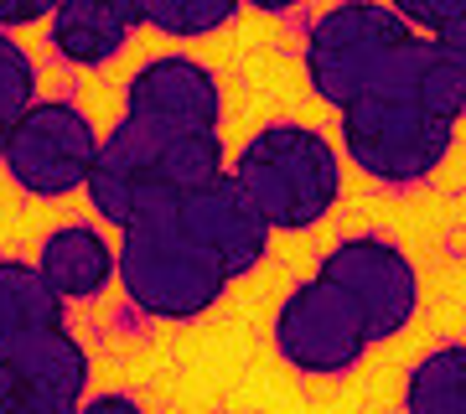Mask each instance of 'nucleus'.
<instances>
[{"label": "nucleus", "mask_w": 466, "mask_h": 414, "mask_svg": "<svg viewBox=\"0 0 466 414\" xmlns=\"http://www.w3.org/2000/svg\"><path fill=\"white\" fill-rule=\"evenodd\" d=\"M363 311L332 280H300L275 311V352L306 379H337L368 358Z\"/></svg>", "instance_id": "8"}, {"label": "nucleus", "mask_w": 466, "mask_h": 414, "mask_svg": "<svg viewBox=\"0 0 466 414\" xmlns=\"http://www.w3.org/2000/svg\"><path fill=\"white\" fill-rule=\"evenodd\" d=\"M57 0H0V26L16 32V26H32V21H47Z\"/></svg>", "instance_id": "21"}, {"label": "nucleus", "mask_w": 466, "mask_h": 414, "mask_svg": "<svg viewBox=\"0 0 466 414\" xmlns=\"http://www.w3.org/2000/svg\"><path fill=\"white\" fill-rule=\"evenodd\" d=\"M94 150H99V130L73 99H32L5 125L0 166L32 197H67L84 187Z\"/></svg>", "instance_id": "6"}, {"label": "nucleus", "mask_w": 466, "mask_h": 414, "mask_svg": "<svg viewBox=\"0 0 466 414\" xmlns=\"http://www.w3.org/2000/svg\"><path fill=\"white\" fill-rule=\"evenodd\" d=\"M404 409L410 414H461L466 409V348L441 342L404 373Z\"/></svg>", "instance_id": "16"}, {"label": "nucleus", "mask_w": 466, "mask_h": 414, "mask_svg": "<svg viewBox=\"0 0 466 414\" xmlns=\"http://www.w3.org/2000/svg\"><path fill=\"white\" fill-rule=\"evenodd\" d=\"M125 109L150 119H167V125H208L218 130L223 119V88L218 73L187 52H161L130 73L125 83Z\"/></svg>", "instance_id": "11"}, {"label": "nucleus", "mask_w": 466, "mask_h": 414, "mask_svg": "<svg viewBox=\"0 0 466 414\" xmlns=\"http://www.w3.org/2000/svg\"><path fill=\"white\" fill-rule=\"evenodd\" d=\"M0 414H36L32 389L21 383V373L11 363H0Z\"/></svg>", "instance_id": "20"}, {"label": "nucleus", "mask_w": 466, "mask_h": 414, "mask_svg": "<svg viewBox=\"0 0 466 414\" xmlns=\"http://www.w3.org/2000/svg\"><path fill=\"white\" fill-rule=\"evenodd\" d=\"M400 21L441 42H466V0H383Z\"/></svg>", "instance_id": "19"}, {"label": "nucleus", "mask_w": 466, "mask_h": 414, "mask_svg": "<svg viewBox=\"0 0 466 414\" xmlns=\"http://www.w3.org/2000/svg\"><path fill=\"white\" fill-rule=\"evenodd\" d=\"M171 207H177V223L223 265L228 280H244V275L259 269V259L269 254L275 228L259 217V207L249 202V192L238 187V177H233L228 166L213 171L208 182L187 187Z\"/></svg>", "instance_id": "9"}, {"label": "nucleus", "mask_w": 466, "mask_h": 414, "mask_svg": "<svg viewBox=\"0 0 466 414\" xmlns=\"http://www.w3.org/2000/svg\"><path fill=\"white\" fill-rule=\"evenodd\" d=\"M115 275L130 306L150 321H198L233 285L223 265L177 223L171 202H156L119 228Z\"/></svg>", "instance_id": "2"}, {"label": "nucleus", "mask_w": 466, "mask_h": 414, "mask_svg": "<svg viewBox=\"0 0 466 414\" xmlns=\"http://www.w3.org/2000/svg\"><path fill=\"white\" fill-rule=\"evenodd\" d=\"M63 311L67 300L42 280V269L32 259H0V363L16 358L42 331L67 327Z\"/></svg>", "instance_id": "15"}, {"label": "nucleus", "mask_w": 466, "mask_h": 414, "mask_svg": "<svg viewBox=\"0 0 466 414\" xmlns=\"http://www.w3.org/2000/svg\"><path fill=\"white\" fill-rule=\"evenodd\" d=\"M415 36L410 21H400L383 0H342L321 11L317 26L306 32V83L321 104H352L373 88L383 63Z\"/></svg>", "instance_id": "5"}, {"label": "nucleus", "mask_w": 466, "mask_h": 414, "mask_svg": "<svg viewBox=\"0 0 466 414\" xmlns=\"http://www.w3.org/2000/svg\"><path fill=\"white\" fill-rule=\"evenodd\" d=\"M140 5V26H156L161 36H213L223 32L244 0H135Z\"/></svg>", "instance_id": "17"}, {"label": "nucleus", "mask_w": 466, "mask_h": 414, "mask_svg": "<svg viewBox=\"0 0 466 414\" xmlns=\"http://www.w3.org/2000/svg\"><path fill=\"white\" fill-rule=\"evenodd\" d=\"M317 275L332 280L363 311L368 342L400 337L420 311V269L394 238L383 233H348L317 259Z\"/></svg>", "instance_id": "7"}, {"label": "nucleus", "mask_w": 466, "mask_h": 414, "mask_svg": "<svg viewBox=\"0 0 466 414\" xmlns=\"http://www.w3.org/2000/svg\"><path fill=\"white\" fill-rule=\"evenodd\" d=\"M5 363L21 373V383L32 389L36 414H78L88 383H94V363H88V348L73 337L67 327H52L42 337H32L16 358Z\"/></svg>", "instance_id": "12"}, {"label": "nucleus", "mask_w": 466, "mask_h": 414, "mask_svg": "<svg viewBox=\"0 0 466 414\" xmlns=\"http://www.w3.org/2000/svg\"><path fill=\"white\" fill-rule=\"evenodd\" d=\"M275 233L317 228L342 197V156L321 130L296 119H269L238 146L228 166Z\"/></svg>", "instance_id": "3"}, {"label": "nucleus", "mask_w": 466, "mask_h": 414, "mask_svg": "<svg viewBox=\"0 0 466 414\" xmlns=\"http://www.w3.org/2000/svg\"><path fill=\"white\" fill-rule=\"evenodd\" d=\"M244 5H254V11H265V16H285V11H296L300 0H244Z\"/></svg>", "instance_id": "22"}, {"label": "nucleus", "mask_w": 466, "mask_h": 414, "mask_svg": "<svg viewBox=\"0 0 466 414\" xmlns=\"http://www.w3.org/2000/svg\"><path fill=\"white\" fill-rule=\"evenodd\" d=\"M36 99V63L16 36L0 26V130Z\"/></svg>", "instance_id": "18"}, {"label": "nucleus", "mask_w": 466, "mask_h": 414, "mask_svg": "<svg viewBox=\"0 0 466 414\" xmlns=\"http://www.w3.org/2000/svg\"><path fill=\"white\" fill-rule=\"evenodd\" d=\"M0 146H5V130H0Z\"/></svg>", "instance_id": "23"}, {"label": "nucleus", "mask_w": 466, "mask_h": 414, "mask_svg": "<svg viewBox=\"0 0 466 414\" xmlns=\"http://www.w3.org/2000/svg\"><path fill=\"white\" fill-rule=\"evenodd\" d=\"M36 269L67 306H84V300H99L115 285V244L94 223H63L42 238Z\"/></svg>", "instance_id": "13"}, {"label": "nucleus", "mask_w": 466, "mask_h": 414, "mask_svg": "<svg viewBox=\"0 0 466 414\" xmlns=\"http://www.w3.org/2000/svg\"><path fill=\"white\" fill-rule=\"evenodd\" d=\"M52 52L73 67H104L115 63L125 42L135 36V26L125 21L115 0H57L47 16Z\"/></svg>", "instance_id": "14"}, {"label": "nucleus", "mask_w": 466, "mask_h": 414, "mask_svg": "<svg viewBox=\"0 0 466 414\" xmlns=\"http://www.w3.org/2000/svg\"><path fill=\"white\" fill-rule=\"evenodd\" d=\"M368 94H394V99L415 104V109L446 119V125H461V109H466V42H441V36L415 32L389 63H383V73L373 78Z\"/></svg>", "instance_id": "10"}, {"label": "nucleus", "mask_w": 466, "mask_h": 414, "mask_svg": "<svg viewBox=\"0 0 466 414\" xmlns=\"http://www.w3.org/2000/svg\"><path fill=\"white\" fill-rule=\"evenodd\" d=\"M337 115H342L348 161L383 187H415L435 177L456 146V125L425 115L394 94H358Z\"/></svg>", "instance_id": "4"}, {"label": "nucleus", "mask_w": 466, "mask_h": 414, "mask_svg": "<svg viewBox=\"0 0 466 414\" xmlns=\"http://www.w3.org/2000/svg\"><path fill=\"white\" fill-rule=\"evenodd\" d=\"M223 135L208 125H167L125 109L109 135H99L94 166L84 177V192L104 223L125 228L135 213H146L156 202H177L187 187L208 182L223 171Z\"/></svg>", "instance_id": "1"}]
</instances>
